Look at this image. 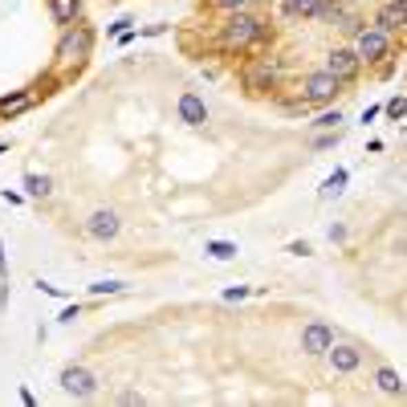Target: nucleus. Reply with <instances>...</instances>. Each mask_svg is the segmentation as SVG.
Masks as SVG:
<instances>
[{"label": "nucleus", "mask_w": 407, "mask_h": 407, "mask_svg": "<svg viewBox=\"0 0 407 407\" xmlns=\"http://www.w3.org/2000/svg\"><path fill=\"white\" fill-rule=\"evenodd\" d=\"M261 33H265V29H261V21H257V17L232 12V17H228V25H225V33H220V41H225V49H244V45H253Z\"/></svg>", "instance_id": "f257e3e1"}, {"label": "nucleus", "mask_w": 407, "mask_h": 407, "mask_svg": "<svg viewBox=\"0 0 407 407\" xmlns=\"http://www.w3.org/2000/svg\"><path fill=\"white\" fill-rule=\"evenodd\" d=\"M61 391L74 395V399H90L94 391H98V379H94L86 366H65L61 371Z\"/></svg>", "instance_id": "f03ea898"}, {"label": "nucleus", "mask_w": 407, "mask_h": 407, "mask_svg": "<svg viewBox=\"0 0 407 407\" xmlns=\"http://www.w3.org/2000/svg\"><path fill=\"white\" fill-rule=\"evenodd\" d=\"M338 86H342V82H338L330 70H322V74H310V78H306V86H302V90H306L310 102H330V98L338 94Z\"/></svg>", "instance_id": "7ed1b4c3"}, {"label": "nucleus", "mask_w": 407, "mask_h": 407, "mask_svg": "<svg viewBox=\"0 0 407 407\" xmlns=\"http://www.w3.org/2000/svg\"><path fill=\"white\" fill-rule=\"evenodd\" d=\"M118 212H110V208H98L90 220H86V232H90L94 240H114L118 236Z\"/></svg>", "instance_id": "20e7f679"}, {"label": "nucleus", "mask_w": 407, "mask_h": 407, "mask_svg": "<svg viewBox=\"0 0 407 407\" xmlns=\"http://www.w3.org/2000/svg\"><path fill=\"white\" fill-rule=\"evenodd\" d=\"M330 366L338 371V375H351V371H359V362H362V355H359V346H351V342H330Z\"/></svg>", "instance_id": "39448f33"}, {"label": "nucleus", "mask_w": 407, "mask_h": 407, "mask_svg": "<svg viewBox=\"0 0 407 407\" xmlns=\"http://www.w3.org/2000/svg\"><path fill=\"white\" fill-rule=\"evenodd\" d=\"M326 70H330L338 82H346V78H355V74H359V53H355V49H334V53H330V61H326Z\"/></svg>", "instance_id": "423d86ee"}, {"label": "nucleus", "mask_w": 407, "mask_h": 407, "mask_svg": "<svg viewBox=\"0 0 407 407\" xmlns=\"http://www.w3.org/2000/svg\"><path fill=\"white\" fill-rule=\"evenodd\" d=\"M330 342H334V334H330V326H326V322L306 326V334H302V351H306V355H326V351H330Z\"/></svg>", "instance_id": "0eeeda50"}, {"label": "nucleus", "mask_w": 407, "mask_h": 407, "mask_svg": "<svg viewBox=\"0 0 407 407\" xmlns=\"http://www.w3.org/2000/svg\"><path fill=\"white\" fill-rule=\"evenodd\" d=\"M355 53H359V61L362 57H366V61H379V57L387 53V33H383V29H366V33H359Z\"/></svg>", "instance_id": "6e6552de"}, {"label": "nucleus", "mask_w": 407, "mask_h": 407, "mask_svg": "<svg viewBox=\"0 0 407 407\" xmlns=\"http://www.w3.org/2000/svg\"><path fill=\"white\" fill-rule=\"evenodd\" d=\"M86 53H90V33H86V29L65 33V41H61V57H65V61H82Z\"/></svg>", "instance_id": "1a4fd4ad"}, {"label": "nucleus", "mask_w": 407, "mask_h": 407, "mask_svg": "<svg viewBox=\"0 0 407 407\" xmlns=\"http://www.w3.org/2000/svg\"><path fill=\"white\" fill-rule=\"evenodd\" d=\"M180 118L187 127H204L208 123V110H204V102L196 98V94H183L180 98Z\"/></svg>", "instance_id": "9d476101"}, {"label": "nucleus", "mask_w": 407, "mask_h": 407, "mask_svg": "<svg viewBox=\"0 0 407 407\" xmlns=\"http://www.w3.org/2000/svg\"><path fill=\"white\" fill-rule=\"evenodd\" d=\"M375 383H379V391H383V395H404V379H399L391 366H379Z\"/></svg>", "instance_id": "9b49d317"}, {"label": "nucleus", "mask_w": 407, "mask_h": 407, "mask_svg": "<svg viewBox=\"0 0 407 407\" xmlns=\"http://www.w3.org/2000/svg\"><path fill=\"white\" fill-rule=\"evenodd\" d=\"M78 8H82V0H53V21H61V25H74Z\"/></svg>", "instance_id": "f8f14e48"}, {"label": "nucleus", "mask_w": 407, "mask_h": 407, "mask_svg": "<svg viewBox=\"0 0 407 407\" xmlns=\"http://www.w3.org/2000/svg\"><path fill=\"white\" fill-rule=\"evenodd\" d=\"M273 74H277V70H273L269 61H261V65H253V70H249V86H253V90H261V86H269V82H273Z\"/></svg>", "instance_id": "ddd939ff"}, {"label": "nucleus", "mask_w": 407, "mask_h": 407, "mask_svg": "<svg viewBox=\"0 0 407 407\" xmlns=\"http://www.w3.org/2000/svg\"><path fill=\"white\" fill-rule=\"evenodd\" d=\"M404 25V12H399V4H387L383 12H379V29L383 33H391V29H399Z\"/></svg>", "instance_id": "4468645a"}, {"label": "nucleus", "mask_w": 407, "mask_h": 407, "mask_svg": "<svg viewBox=\"0 0 407 407\" xmlns=\"http://www.w3.org/2000/svg\"><path fill=\"white\" fill-rule=\"evenodd\" d=\"M25 106H29V94H17V98H4V102H0V114L12 118V114H21Z\"/></svg>", "instance_id": "2eb2a0df"}, {"label": "nucleus", "mask_w": 407, "mask_h": 407, "mask_svg": "<svg viewBox=\"0 0 407 407\" xmlns=\"http://www.w3.org/2000/svg\"><path fill=\"white\" fill-rule=\"evenodd\" d=\"M285 8H289L293 17H306V12H317V8H322V0H285Z\"/></svg>", "instance_id": "dca6fc26"}, {"label": "nucleus", "mask_w": 407, "mask_h": 407, "mask_svg": "<svg viewBox=\"0 0 407 407\" xmlns=\"http://www.w3.org/2000/svg\"><path fill=\"white\" fill-rule=\"evenodd\" d=\"M342 183H346V171H334L330 180L322 183V200H330V196H338V191H342Z\"/></svg>", "instance_id": "f3484780"}, {"label": "nucleus", "mask_w": 407, "mask_h": 407, "mask_svg": "<svg viewBox=\"0 0 407 407\" xmlns=\"http://www.w3.org/2000/svg\"><path fill=\"white\" fill-rule=\"evenodd\" d=\"M208 253H212L216 261H228V257H236V244H228V240H212V244H208Z\"/></svg>", "instance_id": "a211bd4d"}, {"label": "nucleus", "mask_w": 407, "mask_h": 407, "mask_svg": "<svg viewBox=\"0 0 407 407\" xmlns=\"http://www.w3.org/2000/svg\"><path fill=\"white\" fill-rule=\"evenodd\" d=\"M25 187H29V196H49V180L45 176H29Z\"/></svg>", "instance_id": "6ab92c4d"}, {"label": "nucleus", "mask_w": 407, "mask_h": 407, "mask_svg": "<svg viewBox=\"0 0 407 407\" xmlns=\"http://www.w3.org/2000/svg\"><path fill=\"white\" fill-rule=\"evenodd\" d=\"M94 293H118V289H123V285H118V281H98V285H90Z\"/></svg>", "instance_id": "aec40b11"}, {"label": "nucleus", "mask_w": 407, "mask_h": 407, "mask_svg": "<svg viewBox=\"0 0 407 407\" xmlns=\"http://www.w3.org/2000/svg\"><path fill=\"white\" fill-rule=\"evenodd\" d=\"M338 123H342V114L334 110V114H322V118H317L314 127H338Z\"/></svg>", "instance_id": "412c9836"}, {"label": "nucleus", "mask_w": 407, "mask_h": 407, "mask_svg": "<svg viewBox=\"0 0 407 407\" xmlns=\"http://www.w3.org/2000/svg\"><path fill=\"white\" fill-rule=\"evenodd\" d=\"M387 110H391V114H395V118H404V114H407V98H395V102H391V106H387Z\"/></svg>", "instance_id": "4be33fe9"}, {"label": "nucleus", "mask_w": 407, "mask_h": 407, "mask_svg": "<svg viewBox=\"0 0 407 407\" xmlns=\"http://www.w3.org/2000/svg\"><path fill=\"white\" fill-rule=\"evenodd\" d=\"M289 253H298V257H306V253H310V244H306V240H293V244H289Z\"/></svg>", "instance_id": "5701e85b"}, {"label": "nucleus", "mask_w": 407, "mask_h": 407, "mask_svg": "<svg viewBox=\"0 0 407 407\" xmlns=\"http://www.w3.org/2000/svg\"><path fill=\"white\" fill-rule=\"evenodd\" d=\"M216 4H220V8H240L244 0H216Z\"/></svg>", "instance_id": "b1692460"}, {"label": "nucleus", "mask_w": 407, "mask_h": 407, "mask_svg": "<svg viewBox=\"0 0 407 407\" xmlns=\"http://www.w3.org/2000/svg\"><path fill=\"white\" fill-rule=\"evenodd\" d=\"M399 4V12H404V25H407V0H395Z\"/></svg>", "instance_id": "393cba45"}, {"label": "nucleus", "mask_w": 407, "mask_h": 407, "mask_svg": "<svg viewBox=\"0 0 407 407\" xmlns=\"http://www.w3.org/2000/svg\"><path fill=\"white\" fill-rule=\"evenodd\" d=\"M0 151H4V143H0Z\"/></svg>", "instance_id": "a878e982"}]
</instances>
